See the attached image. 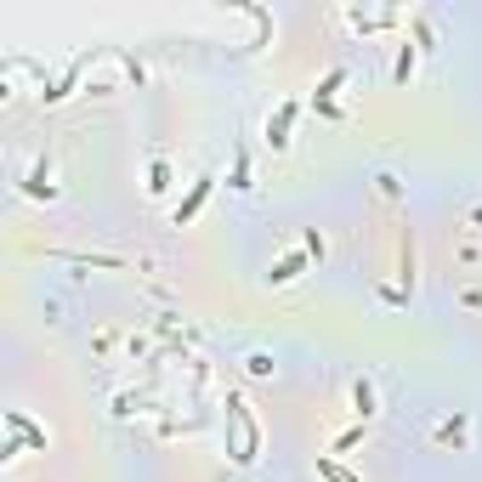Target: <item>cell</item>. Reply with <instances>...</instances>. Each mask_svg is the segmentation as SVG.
Segmentation results:
<instances>
[{"mask_svg": "<svg viewBox=\"0 0 482 482\" xmlns=\"http://www.w3.org/2000/svg\"><path fill=\"white\" fill-rule=\"evenodd\" d=\"M256 454H261V431L250 420V403L233 392L227 397V460L233 465H256Z\"/></svg>", "mask_w": 482, "mask_h": 482, "instance_id": "6da1fadb", "label": "cell"}, {"mask_svg": "<svg viewBox=\"0 0 482 482\" xmlns=\"http://www.w3.org/2000/svg\"><path fill=\"white\" fill-rule=\"evenodd\" d=\"M295 114H301V102H278L273 114H267V148L273 153H284L290 148V131H295Z\"/></svg>", "mask_w": 482, "mask_h": 482, "instance_id": "7a4b0ae2", "label": "cell"}, {"mask_svg": "<svg viewBox=\"0 0 482 482\" xmlns=\"http://www.w3.org/2000/svg\"><path fill=\"white\" fill-rule=\"evenodd\" d=\"M210 188H216V176H199V182H193V188H188V199H182V205H176V210H170V222H176V227H188V222H193V216H199V210H205V199H210Z\"/></svg>", "mask_w": 482, "mask_h": 482, "instance_id": "3957f363", "label": "cell"}, {"mask_svg": "<svg viewBox=\"0 0 482 482\" xmlns=\"http://www.w3.org/2000/svg\"><path fill=\"white\" fill-rule=\"evenodd\" d=\"M306 256H313V250H290V256H278V261H273V273H267V284H295V278L306 273Z\"/></svg>", "mask_w": 482, "mask_h": 482, "instance_id": "277c9868", "label": "cell"}, {"mask_svg": "<svg viewBox=\"0 0 482 482\" xmlns=\"http://www.w3.org/2000/svg\"><path fill=\"white\" fill-rule=\"evenodd\" d=\"M340 86H347V69H330V74L318 80V108H323L330 119H340V108H335V91H340Z\"/></svg>", "mask_w": 482, "mask_h": 482, "instance_id": "5b68a950", "label": "cell"}, {"mask_svg": "<svg viewBox=\"0 0 482 482\" xmlns=\"http://www.w3.org/2000/svg\"><path fill=\"white\" fill-rule=\"evenodd\" d=\"M23 193L29 199H57V182H52V165H35V170H29V182H23Z\"/></svg>", "mask_w": 482, "mask_h": 482, "instance_id": "8992f818", "label": "cell"}, {"mask_svg": "<svg viewBox=\"0 0 482 482\" xmlns=\"http://www.w3.org/2000/svg\"><path fill=\"white\" fill-rule=\"evenodd\" d=\"M347 23H357L369 35V29H392V23H403V12L392 6V12H347Z\"/></svg>", "mask_w": 482, "mask_h": 482, "instance_id": "52a82bcc", "label": "cell"}, {"mask_svg": "<svg viewBox=\"0 0 482 482\" xmlns=\"http://www.w3.org/2000/svg\"><path fill=\"white\" fill-rule=\"evenodd\" d=\"M318 477H323V482H364L357 471H347V465H340L335 454H318Z\"/></svg>", "mask_w": 482, "mask_h": 482, "instance_id": "ba28073f", "label": "cell"}, {"mask_svg": "<svg viewBox=\"0 0 482 482\" xmlns=\"http://www.w3.org/2000/svg\"><path fill=\"white\" fill-rule=\"evenodd\" d=\"M431 437H437L443 448H448V443H454V448H460V443H465V414H454V420H443V426H437V431H431Z\"/></svg>", "mask_w": 482, "mask_h": 482, "instance_id": "9c48e42d", "label": "cell"}, {"mask_svg": "<svg viewBox=\"0 0 482 482\" xmlns=\"http://www.w3.org/2000/svg\"><path fill=\"white\" fill-rule=\"evenodd\" d=\"M352 409L364 414V420L375 414V386H369V380H352Z\"/></svg>", "mask_w": 482, "mask_h": 482, "instance_id": "30bf717a", "label": "cell"}, {"mask_svg": "<svg viewBox=\"0 0 482 482\" xmlns=\"http://www.w3.org/2000/svg\"><path fill=\"white\" fill-rule=\"evenodd\" d=\"M414 63H420V52H414V45H403V52H397V69H392V80L403 86V80L414 74Z\"/></svg>", "mask_w": 482, "mask_h": 482, "instance_id": "8fae6325", "label": "cell"}, {"mask_svg": "<svg viewBox=\"0 0 482 482\" xmlns=\"http://www.w3.org/2000/svg\"><path fill=\"white\" fill-rule=\"evenodd\" d=\"M165 188H170V165L153 159V170H148V193H165Z\"/></svg>", "mask_w": 482, "mask_h": 482, "instance_id": "7c38bea8", "label": "cell"}, {"mask_svg": "<svg viewBox=\"0 0 482 482\" xmlns=\"http://www.w3.org/2000/svg\"><path fill=\"white\" fill-rule=\"evenodd\" d=\"M233 188H239V193L250 188V159H244V153H239V159H233Z\"/></svg>", "mask_w": 482, "mask_h": 482, "instance_id": "4fadbf2b", "label": "cell"}, {"mask_svg": "<svg viewBox=\"0 0 482 482\" xmlns=\"http://www.w3.org/2000/svg\"><path fill=\"white\" fill-rule=\"evenodd\" d=\"M244 369H250V375H273V357L267 352H250V357H244Z\"/></svg>", "mask_w": 482, "mask_h": 482, "instance_id": "5bb4252c", "label": "cell"}, {"mask_svg": "<svg viewBox=\"0 0 482 482\" xmlns=\"http://www.w3.org/2000/svg\"><path fill=\"white\" fill-rule=\"evenodd\" d=\"M352 443H364V426H352V431H340V437H335V454H347V448Z\"/></svg>", "mask_w": 482, "mask_h": 482, "instance_id": "9a60e30c", "label": "cell"}]
</instances>
